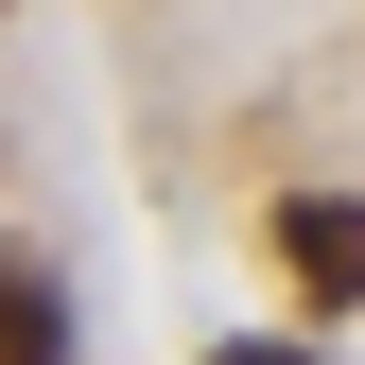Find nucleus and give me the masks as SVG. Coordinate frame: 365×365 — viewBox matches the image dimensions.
Returning a JSON list of instances; mask_svg holds the SVG:
<instances>
[{"label": "nucleus", "mask_w": 365, "mask_h": 365, "mask_svg": "<svg viewBox=\"0 0 365 365\" xmlns=\"http://www.w3.org/2000/svg\"><path fill=\"white\" fill-rule=\"evenodd\" d=\"M261 244H279V279H296V296H331V313L365 296V192H296Z\"/></svg>", "instance_id": "1"}, {"label": "nucleus", "mask_w": 365, "mask_h": 365, "mask_svg": "<svg viewBox=\"0 0 365 365\" xmlns=\"http://www.w3.org/2000/svg\"><path fill=\"white\" fill-rule=\"evenodd\" d=\"M0 365H70V296L35 261H0Z\"/></svg>", "instance_id": "2"}, {"label": "nucleus", "mask_w": 365, "mask_h": 365, "mask_svg": "<svg viewBox=\"0 0 365 365\" xmlns=\"http://www.w3.org/2000/svg\"><path fill=\"white\" fill-rule=\"evenodd\" d=\"M209 365H313V348H209Z\"/></svg>", "instance_id": "3"}]
</instances>
